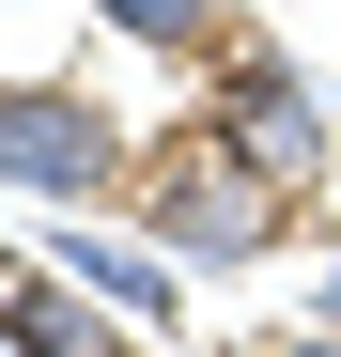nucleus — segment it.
Returning <instances> with one entry per match:
<instances>
[{"label":"nucleus","instance_id":"nucleus-4","mask_svg":"<svg viewBox=\"0 0 341 357\" xmlns=\"http://www.w3.org/2000/svg\"><path fill=\"white\" fill-rule=\"evenodd\" d=\"M0 357H140V342H125V311H109L93 280H63V264H0Z\"/></svg>","mask_w":341,"mask_h":357},{"label":"nucleus","instance_id":"nucleus-1","mask_svg":"<svg viewBox=\"0 0 341 357\" xmlns=\"http://www.w3.org/2000/svg\"><path fill=\"white\" fill-rule=\"evenodd\" d=\"M140 233L170 264H264L279 233H295V187H279V171L217 125H170V140H140Z\"/></svg>","mask_w":341,"mask_h":357},{"label":"nucleus","instance_id":"nucleus-6","mask_svg":"<svg viewBox=\"0 0 341 357\" xmlns=\"http://www.w3.org/2000/svg\"><path fill=\"white\" fill-rule=\"evenodd\" d=\"M93 31L155 47V63H217L233 47V0H93Z\"/></svg>","mask_w":341,"mask_h":357},{"label":"nucleus","instance_id":"nucleus-8","mask_svg":"<svg viewBox=\"0 0 341 357\" xmlns=\"http://www.w3.org/2000/svg\"><path fill=\"white\" fill-rule=\"evenodd\" d=\"M310 326H341V264H326V280H310Z\"/></svg>","mask_w":341,"mask_h":357},{"label":"nucleus","instance_id":"nucleus-7","mask_svg":"<svg viewBox=\"0 0 341 357\" xmlns=\"http://www.w3.org/2000/svg\"><path fill=\"white\" fill-rule=\"evenodd\" d=\"M248 357H341V326H279V342H248Z\"/></svg>","mask_w":341,"mask_h":357},{"label":"nucleus","instance_id":"nucleus-5","mask_svg":"<svg viewBox=\"0 0 341 357\" xmlns=\"http://www.w3.org/2000/svg\"><path fill=\"white\" fill-rule=\"evenodd\" d=\"M63 280H93L125 326H170V249H155V233H140V249H125V233H63Z\"/></svg>","mask_w":341,"mask_h":357},{"label":"nucleus","instance_id":"nucleus-3","mask_svg":"<svg viewBox=\"0 0 341 357\" xmlns=\"http://www.w3.org/2000/svg\"><path fill=\"white\" fill-rule=\"evenodd\" d=\"M217 125H233L279 187H310V171H326V109H310V78L279 63V47H217Z\"/></svg>","mask_w":341,"mask_h":357},{"label":"nucleus","instance_id":"nucleus-2","mask_svg":"<svg viewBox=\"0 0 341 357\" xmlns=\"http://www.w3.org/2000/svg\"><path fill=\"white\" fill-rule=\"evenodd\" d=\"M0 187H16V202H109V187H140V140L125 125H109V109L93 93H63V78H0Z\"/></svg>","mask_w":341,"mask_h":357}]
</instances>
